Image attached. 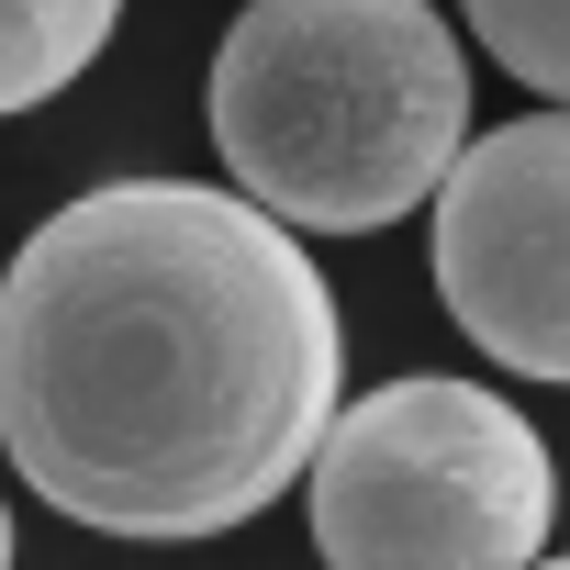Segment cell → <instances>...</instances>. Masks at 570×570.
<instances>
[{"label":"cell","instance_id":"1","mask_svg":"<svg viewBox=\"0 0 570 570\" xmlns=\"http://www.w3.org/2000/svg\"><path fill=\"white\" fill-rule=\"evenodd\" d=\"M336 392V292L246 190H79L0 279V448L68 525L224 537L314 470Z\"/></svg>","mask_w":570,"mask_h":570},{"label":"cell","instance_id":"2","mask_svg":"<svg viewBox=\"0 0 570 570\" xmlns=\"http://www.w3.org/2000/svg\"><path fill=\"white\" fill-rule=\"evenodd\" d=\"M213 157L303 235L436 202L470 146V57L425 0H246L202 79Z\"/></svg>","mask_w":570,"mask_h":570},{"label":"cell","instance_id":"3","mask_svg":"<svg viewBox=\"0 0 570 570\" xmlns=\"http://www.w3.org/2000/svg\"><path fill=\"white\" fill-rule=\"evenodd\" d=\"M559 459L548 436L448 370L336 403L314 448V548L336 570H514L548 548Z\"/></svg>","mask_w":570,"mask_h":570},{"label":"cell","instance_id":"4","mask_svg":"<svg viewBox=\"0 0 570 570\" xmlns=\"http://www.w3.org/2000/svg\"><path fill=\"white\" fill-rule=\"evenodd\" d=\"M436 303L492 370L570 381V101L492 124L481 146L448 157Z\"/></svg>","mask_w":570,"mask_h":570},{"label":"cell","instance_id":"5","mask_svg":"<svg viewBox=\"0 0 570 570\" xmlns=\"http://www.w3.org/2000/svg\"><path fill=\"white\" fill-rule=\"evenodd\" d=\"M112 23H124V0H0V124L90 79Z\"/></svg>","mask_w":570,"mask_h":570},{"label":"cell","instance_id":"6","mask_svg":"<svg viewBox=\"0 0 570 570\" xmlns=\"http://www.w3.org/2000/svg\"><path fill=\"white\" fill-rule=\"evenodd\" d=\"M459 12L537 101H570V0H459Z\"/></svg>","mask_w":570,"mask_h":570},{"label":"cell","instance_id":"7","mask_svg":"<svg viewBox=\"0 0 570 570\" xmlns=\"http://www.w3.org/2000/svg\"><path fill=\"white\" fill-rule=\"evenodd\" d=\"M0 559H12V514H0Z\"/></svg>","mask_w":570,"mask_h":570}]
</instances>
